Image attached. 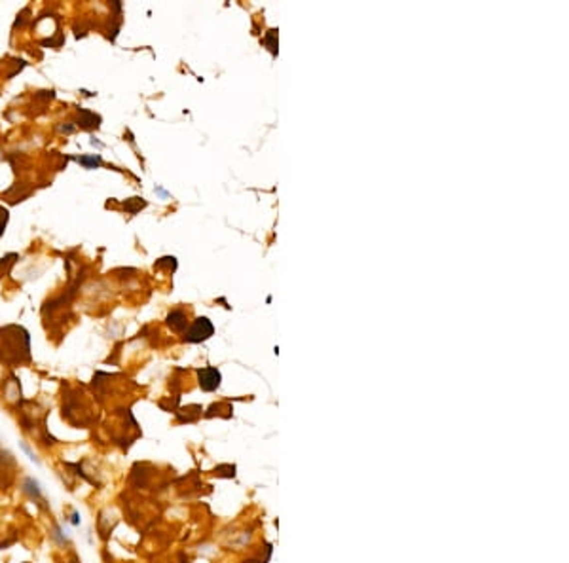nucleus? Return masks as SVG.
<instances>
[{
  "instance_id": "1",
  "label": "nucleus",
  "mask_w": 569,
  "mask_h": 563,
  "mask_svg": "<svg viewBox=\"0 0 569 563\" xmlns=\"http://www.w3.org/2000/svg\"><path fill=\"white\" fill-rule=\"evenodd\" d=\"M215 332V326L209 321L207 317H199L194 321V325L190 326V330L186 332L184 340L190 344H198V342H205L207 338H211Z\"/></svg>"
},
{
  "instance_id": "2",
  "label": "nucleus",
  "mask_w": 569,
  "mask_h": 563,
  "mask_svg": "<svg viewBox=\"0 0 569 563\" xmlns=\"http://www.w3.org/2000/svg\"><path fill=\"white\" fill-rule=\"evenodd\" d=\"M199 375V385L203 391H215L220 385V372L217 368H203L198 372Z\"/></svg>"
},
{
  "instance_id": "3",
  "label": "nucleus",
  "mask_w": 569,
  "mask_h": 563,
  "mask_svg": "<svg viewBox=\"0 0 569 563\" xmlns=\"http://www.w3.org/2000/svg\"><path fill=\"white\" fill-rule=\"evenodd\" d=\"M167 323H169L171 328H173V330H177V332L184 330V328H186V325H188V321H186V315H184L182 311H173V313L167 317Z\"/></svg>"
},
{
  "instance_id": "4",
  "label": "nucleus",
  "mask_w": 569,
  "mask_h": 563,
  "mask_svg": "<svg viewBox=\"0 0 569 563\" xmlns=\"http://www.w3.org/2000/svg\"><path fill=\"white\" fill-rule=\"evenodd\" d=\"M78 162L82 163V165H85V167H97V165H101V158L99 156H93V158H85V156H82V158H78Z\"/></svg>"
}]
</instances>
